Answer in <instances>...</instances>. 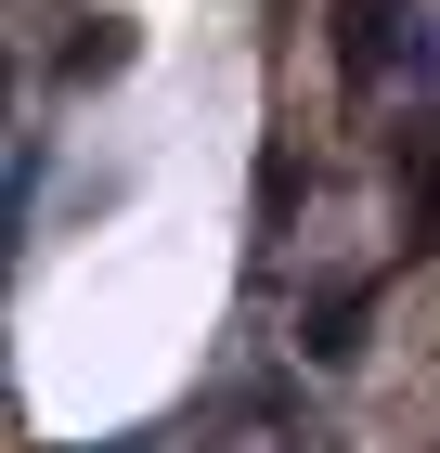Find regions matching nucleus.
Instances as JSON below:
<instances>
[{
	"label": "nucleus",
	"instance_id": "f03ea898",
	"mask_svg": "<svg viewBox=\"0 0 440 453\" xmlns=\"http://www.w3.org/2000/svg\"><path fill=\"white\" fill-rule=\"evenodd\" d=\"M363 311H375V285H337V298L298 324V349H311V363H350V349H363Z\"/></svg>",
	"mask_w": 440,
	"mask_h": 453
},
{
	"label": "nucleus",
	"instance_id": "7ed1b4c3",
	"mask_svg": "<svg viewBox=\"0 0 440 453\" xmlns=\"http://www.w3.org/2000/svg\"><path fill=\"white\" fill-rule=\"evenodd\" d=\"M130 65V27H117V13H91V27L66 39V91H91V78H117Z\"/></svg>",
	"mask_w": 440,
	"mask_h": 453
},
{
	"label": "nucleus",
	"instance_id": "20e7f679",
	"mask_svg": "<svg viewBox=\"0 0 440 453\" xmlns=\"http://www.w3.org/2000/svg\"><path fill=\"white\" fill-rule=\"evenodd\" d=\"M402 246H440V130L414 142V181H402Z\"/></svg>",
	"mask_w": 440,
	"mask_h": 453
},
{
	"label": "nucleus",
	"instance_id": "f257e3e1",
	"mask_svg": "<svg viewBox=\"0 0 440 453\" xmlns=\"http://www.w3.org/2000/svg\"><path fill=\"white\" fill-rule=\"evenodd\" d=\"M389 52H402V65H428L414 0H350V27H337V78H350V91H375V78H389Z\"/></svg>",
	"mask_w": 440,
	"mask_h": 453
}]
</instances>
